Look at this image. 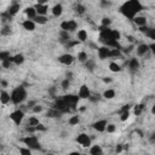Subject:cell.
<instances>
[{
	"mask_svg": "<svg viewBox=\"0 0 155 155\" xmlns=\"http://www.w3.org/2000/svg\"><path fill=\"white\" fill-rule=\"evenodd\" d=\"M153 139H155V132H154V134H153Z\"/></svg>",
	"mask_w": 155,
	"mask_h": 155,
	"instance_id": "51",
	"label": "cell"
},
{
	"mask_svg": "<svg viewBox=\"0 0 155 155\" xmlns=\"http://www.w3.org/2000/svg\"><path fill=\"white\" fill-rule=\"evenodd\" d=\"M58 61H59L62 64H64V65H70V64L74 62V57H73L70 53H64V54H62V56L58 58Z\"/></svg>",
	"mask_w": 155,
	"mask_h": 155,
	"instance_id": "12",
	"label": "cell"
},
{
	"mask_svg": "<svg viewBox=\"0 0 155 155\" xmlns=\"http://www.w3.org/2000/svg\"><path fill=\"white\" fill-rule=\"evenodd\" d=\"M35 23H38V24H45V23H47V21H48V18L46 17V16H36L34 19H33Z\"/></svg>",
	"mask_w": 155,
	"mask_h": 155,
	"instance_id": "24",
	"label": "cell"
},
{
	"mask_svg": "<svg viewBox=\"0 0 155 155\" xmlns=\"http://www.w3.org/2000/svg\"><path fill=\"white\" fill-rule=\"evenodd\" d=\"M143 10L142 4L138 0H131V1H126L121 5L120 7V12L128 19H133L134 17H137V15Z\"/></svg>",
	"mask_w": 155,
	"mask_h": 155,
	"instance_id": "2",
	"label": "cell"
},
{
	"mask_svg": "<svg viewBox=\"0 0 155 155\" xmlns=\"http://www.w3.org/2000/svg\"><path fill=\"white\" fill-rule=\"evenodd\" d=\"M35 128H36V131H45V130H46V127H45L42 124H39Z\"/></svg>",
	"mask_w": 155,
	"mask_h": 155,
	"instance_id": "43",
	"label": "cell"
},
{
	"mask_svg": "<svg viewBox=\"0 0 155 155\" xmlns=\"http://www.w3.org/2000/svg\"><path fill=\"white\" fill-rule=\"evenodd\" d=\"M19 154L21 155H31V149H29V148H19Z\"/></svg>",
	"mask_w": 155,
	"mask_h": 155,
	"instance_id": "31",
	"label": "cell"
},
{
	"mask_svg": "<svg viewBox=\"0 0 155 155\" xmlns=\"http://www.w3.org/2000/svg\"><path fill=\"white\" fill-rule=\"evenodd\" d=\"M145 35H147L149 39L154 40V42H155V28H149L148 31L145 33Z\"/></svg>",
	"mask_w": 155,
	"mask_h": 155,
	"instance_id": "29",
	"label": "cell"
},
{
	"mask_svg": "<svg viewBox=\"0 0 155 155\" xmlns=\"http://www.w3.org/2000/svg\"><path fill=\"white\" fill-rule=\"evenodd\" d=\"M107 125H108L107 120H98V121H96V122L92 125V127H93L96 131H98V132H103V131L107 130Z\"/></svg>",
	"mask_w": 155,
	"mask_h": 155,
	"instance_id": "13",
	"label": "cell"
},
{
	"mask_svg": "<svg viewBox=\"0 0 155 155\" xmlns=\"http://www.w3.org/2000/svg\"><path fill=\"white\" fill-rule=\"evenodd\" d=\"M35 22L34 21H31V19H25V21H23V23H22V27L25 29V30H28V31H33L34 29H35Z\"/></svg>",
	"mask_w": 155,
	"mask_h": 155,
	"instance_id": "15",
	"label": "cell"
},
{
	"mask_svg": "<svg viewBox=\"0 0 155 155\" xmlns=\"http://www.w3.org/2000/svg\"><path fill=\"white\" fill-rule=\"evenodd\" d=\"M103 81H104V82H111V79H110V78H104Z\"/></svg>",
	"mask_w": 155,
	"mask_h": 155,
	"instance_id": "47",
	"label": "cell"
},
{
	"mask_svg": "<svg viewBox=\"0 0 155 155\" xmlns=\"http://www.w3.org/2000/svg\"><path fill=\"white\" fill-rule=\"evenodd\" d=\"M24 13H25V16L28 17V19H31V21L38 16V12H36V10H35V7H34V6L27 7V8L24 10Z\"/></svg>",
	"mask_w": 155,
	"mask_h": 155,
	"instance_id": "14",
	"label": "cell"
},
{
	"mask_svg": "<svg viewBox=\"0 0 155 155\" xmlns=\"http://www.w3.org/2000/svg\"><path fill=\"white\" fill-rule=\"evenodd\" d=\"M143 109H144V105H143V104L136 105V107H134V115H139V114L143 111Z\"/></svg>",
	"mask_w": 155,
	"mask_h": 155,
	"instance_id": "35",
	"label": "cell"
},
{
	"mask_svg": "<svg viewBox=\"0 0 155 155\" xmlns=\"http://www.w3.org/2000/svg\"><path fill=\"white\" fill-rule=\"evenodd\" d=\"M108 133H114L116 131V126L114 124H108L107 125V130H105Z\"/></svg>",
	"mask_w": 155,
	"mask_h": 155,
	"instance_id": "34",
	"label": "cell"
},
{
	"mask_svg": "<svg viewBox=\"0 0 155 155\" xmlns=\"http://www.w3.org/2000/svg\"><path fill=\"white\" fill-rule=\"evenodd\" d=\"M97 51H98V57H99V59H107V58H110V51H111L110 47L101 46V47H98Z\"/></svg>",
	"mask_w": 155,
	"mask_h": 155,
	"instance_id": "8",
	"label": "cell"
},
{
	"mask_svg": "<svg viewBox=\"0 0 155 155\" xmlns=\"http://www.w3.org/2000/svg\"><path fill=\"white\" fill-rule=\"evenodd\" d=\"M19 8H21V5H19L18 2H12V4L10 5V7L7 8V12H8L11 16H15V15L19 11Z\"/></svg>",
	"mask_w": 155,
	"mask_h": 155,
	"instance_id": "18",
	"label": "cell"
},
{
	"mask_svg": "<svg viewBox=\"0 0 155 155\" xmlns=\"http://www.w3.org/2000/svg\"><path fill=\"white\" fill-rule=\"evenodd\" d=\"M75 10H76V12H78V13H80V15H82V13L85 12V7H84L82 5H80V4H79V5H76Z\"/></svg>",
	"mask_w": 155,
	"mask_h": 155,
	"instance_id": "38",
	"label": "cell"
},
{
	"mask_svg": "<svg viewBox=\"0 0 155 155\" xmlns=\"http://www.w3.org/2000/svg\"><path fill=\"white\" fill-rule=\"evenodd\" d=\"M114 96H115V91L111 90V88L105 90V91L103 92V97L107 98V99H111V98H114Z\"/></svg>",
	"mask_w": 155,
	"mask_h": 155,
	"instance_id": "26",
	"label": "cell"
},
{
	"mask_svg": "<svg viewBox=\"0 0 155 155\" xmlns=\"http://www.w3.org/2000/svg\"><path fill=\"white\" fill-rule=\"evenodd\" d=\"M78 59L80 61V62H82V63H86L87 62V53L86 52H84V51H81V52H79V54H78Z\"/></svg>",
	"mask_w": 155,
	"mask_h": 155,
	"instance_id": "28",
	"label": "cell"
},
{
	"mask_svg": "<svg viewBox=\"0 0 155 155\" xmlns=\"http://www.w3.org/2000/svg\"><path fill=\"white\" fill-rule=\"evenodd\" d=\"M149 48H150V51L153 52V54L155 56V42H153V44H150V45H149Z\"/></svg>",
	"mask_w": 155,
	"mask_h": 155,
	"instance_id": "45",
	"label": "cell"
},
{
	"mask_svg": "<svg viewBox=\"0 0 155 155\" xmlns=\"http://www.w3.org/2000/svg\"><path fill=\"white\" fill-rule=\"evenodd\" d=\"M82 155H87V154H82Z\"/></svg>",
	"mask_w": 155,
	"mask_h": 155,
	"instance_id": "53",
	"label": "cell"
},
{
	"mask_svg": "<svg viewBox=\"0 0 155 155\" xmlns=\"http://www.w3.org/2000/svg\"><path fill=\"white\" fill-rule=\"evenodd\" d=\"M85 65H86V68H87L88 70H93V68H94V62H93L92 59H87V62L85 63Z\"/></svg>",
	"mask_w": 155,
	"mask_h": 155,
	"instance_id": "36",
	"label": "cell"
},
{
	"mask_svg": "<svg viewBox=\"0 0 155 155\" xmlns=\"http://www.w3.org/2000/svg\"><path fill=\"white\" fill-rule=\"evenodd\" d=\"M69 85H70V80H69V79H64V80L62 81V88L67 90V88L69 87Z\"/></svg>",
	"mask_w": 155,
	"mask_h": 155,
	"instance_id": "37",
	"label": "cell"
},
{
	"mask_svg": "<svg viewBox=\"0 0 155 155\" xmlns=\"http://www.w3.org/2000/svg\"><path fill=\"white\" fill-rule=\"evenodd\" d=\"M122 149H124V148H122V145H121V144H119V145L116 147V153H120V151H122Z\"/></svg>",
	"mask_w": 155,
	"mask_h": 155,
	"instance_id": "46",
	"label": "cell"
},
{
	"mask_svg": "<svg viewBox=\"0 0 155 155\" xmlns=\"http://www.w3.org/2000/svg\"><path fill=\"white\" fill-rule=\"evenodd\" d=\"M128 116H130V111H124V113H121V121H125V120H127L128 119Z\"/></svg>",
	"mask_w": 155,
	"mask_h": 155,
	"instance_id": "40",
	"label": "cell"
},
{
	"mask_svg": "<svg viewBox=\"0 0 155 155\" xmlns=\"http://www.w3.org/2000/svg\"><path fill=\"white\" fill-rule=\"evenodd\" d=\"M79 121H80V120H79V116H78V115H74V116H71V117L69 119L68 122H69L70 126H75V125L79 124Z\"/></svg>",
	"mask_w": 155,
	"mask_h": 155,
	"instance_id": "30",
	"label": "cell"
},
{
	"mask_svg": "<svg viewBox=\"0 0 155 155\" xmlns=\"http://www.w3.org/2000/svg\"><path fill=\"white\" fill-rule=\"evenodd\" d=\"M0 102H1V104H7V103H10V102H11V94L7 93L5 90H2V91L0 92Z\"/></svg>",
	"mask_w": 155,
	"mask_h": 155,
	"instance_id": "17",
	"label": "cell"
},
{
	"mask_svg": "<svg viewBox=\"0 0 155 155\" xmlns=\"http://www.w3.org/2000/svg\"><path fill=\"white\" fill-rule=\"evenodd\" d=\"M76 28H78V23L74 19H65L61 23V29L63 31H67V33L74 31Z\"/></svg>",
	"mask_w": 155,
	"mask_h": 155,
	"instance_id": "5",
	"label": "cell"
},
{
	"mask_svg": "<svg viewBox=\"0 0 155 155\" xmlns=\"http://www.w3.org/2000/svg\"><path fill=\"white\" fill-rule=\"evenodd\" d=\"M46 155H52V154H46Z\"/></svg>",
	"mask_w": 155,
	"mask_h": 155,
	"instance_id": "52",
	"label": "cell"
},
{
	"mask_svg": "<svg viewBox=\"0 0 155 155\" xmlns=\"http://www.w3.org/2000/svg\"><path fill=\"white\" fill-rule=\"evenodd\" d=\"M151 114H153V115H155V104L151 107Z\"/></svg>",
	"mask_w": 155,
	"mask_h": 155,
	"instance_id": "50",
	"label": "cell"
},
{
	"mask_svg": "<svg viewBox=\"0 0 155 155\" xmlns=\"http://www.w3.org/2000/svg\"><path fill=\"white\" fill-rule=\"evenodd\" d=\"M1 85H2V87H6L7 86V82L5 80H1Z\"/></svg>",
	"mask_w": 155,
	"mask_h": 155,
	"instance_id": "48",
	"label": "cell"
},
{
	"mask_svg": "<svg viewBox=\"0 0 155 155\" xmlns=\"http://www.w3.org/2000/svg\"><path fill=\"white\" fill-rule=\"evenodd\" d=\"M69 155H82V154H80L79 151H73V153H70Z\"/></svg>",
	"mask_w": 155,
	"mask_h": 155,
	"instance_id": "49",
	"label": "cell"
},
{
	"mask_svg": "<svg viewBox=\"0 0 155 155\" xmlns=\"http://www.w3.org/2000/svg\"><path fill=\"white\" fill-rule=\"evenodd\" d=\"M132 22H133L134 24H137L139 28L147 25V18H145L144 16H137V17H134V18L132 19Z\"/></svg>",
	"mask_w": 155,
	"mask_h": 155,
	"instance_id": "16",
	"label": "cell"
},
{
	"mask_svg": "<svg viewBox=\"0 0 155 155\" xmlns=\"http://www.w3.org/2000/svg\"><path fill=\"white\" fill-rule=\"evenodd\" d=\"M132 50H133V46L131 45V46H128V47H126V48H125V50H122V51H124V53H130V52H131Z\"/></svg>",
	"mask_w": 155,
	"mask_h": 155,
	"instance_id": "44",
	"label": "cell"
},
{
	"mask_svg": "<svg viewBox=\"0 0 155 155\" xmlns=\"http://www.w3.org/2000/svg\"><path fill=\"white\" fill-rule=\"evenodd\" d=\"M120 33L115 29H109V28H99V40L104 44V46L110 47V48H119L121 50V46L119 45L120 40Z\"/></svg>",
	"mask_w": 155,
	"mask_h": 155,
	"instance_id": "1",
	"label": "cell"
},
{
	"mask_svg": "<svg viewBox=\"0 0 155 155\" xmlns=\"http://www.w3.org/2000/svg\"><path fill=\"white\" fill-rule=\"evenodd\" d=\"M22 142L27 145V148H29L31 150H40L41 149L40 142L35 136H27V137H24L22 139Z\"/></svg>",
	"mask_w": 155,
	"mask_h": 155,
	"instance_id": "4",
	"label": "cell"
},
{
	"mask_svg": "<svg viewBox=\"0 0 155 155\" xmlns=\"http://www.w3.org/2000/svg\"><path fill=\"white\" fill-rule=\"evenodd\" d=\"M8 58H11L10 52H7V51L0 52V59H1V62H2V61H6V59H8Z\"/></svg>",
	"mask_w": 155,
	"mask_h": 155,
	"instance_id": "32",
	"label": "cell"
},
{
	"mask_svg": "<svg viewBox=\"0 0 155 155\" xmlns=\"http://www.w3.org/2000/svg\"><path fill=\"white\" fill-rule=\"evenodd\" d=\"M33 111H34V113H40V111H42V107L39 105V104H36V105L33 108Z\"/></svg>",
	"mask_w": 155,
	"mask_h": 155,
	"instance_id": "41",
	"label": "cell"
},
{
	"mask_svg": "<svg viewBox=\"0 0 155 155\" xmlns=\"http://www.w3.org/2000/svg\"><path fill=\"white\" fill-rule=\"evenodd\" d=\"M109 69H110L111 71H114V73H117V71H120V70H121V67H120L117 63L111 62V63L109 64Z\"/></svg>",
	"mask_w": 155,
	"mask_h": 155,
	"instance_id": "27",
	"label": "cell"
},
{
	"mask_svg": "<svg viewBox=\"0 0 155 155\" xmlns=\"http://www.w3.org/2000/svg\"><path fill=\"white\" fill-rule=\"evenodd\" d=\"M149 51H150V48H149V45H148V44H139V45L136 47V52H137V54H138L139 57L145 56Z\"/></svg>",
	"mask_w": 155,
	"mask_h": 155,
	"instance_id": "9",
	"label": "cell"
},
{
	"mask_svg": "<svg viewBox=\"0 0 155 155\" xmlns=\"http://www.w3.org/2000/svg\"><path fill=\"white\" fill-rule=\"evenodd\" d=\"M39 124H40V122H39V119H36L35 116H30V117H29V120H28V122H27V126L36 127Z\"/></svg>",
	"mask_w": 155,
	"mask_h": 155,
	"instance_id": "25",
	"label": "cell"
},
{
	"mask_svg": "<svg viewBox=\"0 0 155 155\" xmlns=\"http://www.w3.org/2000/svg\"><path fill=\"white\" fill-rule=\"evenodd\" d=\"M88 99H90V101H92V102H96V101H99V99H101V94H98V93H97V94H93V96L91 94Z\"/></svg>",
	"mask_w": 155,
	"mask_h": 155,
	"instance_id": "39",
	"label": "cell"
},
{
	"mask_svg": "<svg viewBox=\"0 0 155 155\" xmlns=\"http://www.w3.org/2000/svg\"><path fill=\"white\" fill-rule=\"evenodd\" d=\"M78 96H79V98H80V99H86V98L88 99V98H90V96H91V92H90V90H88L87 85H82V86L80 87Z\"/></svg>",
	"mask_w": 155,
	"mask_h": 155,
	"instance_id": "10",
	"label": "cell"
},
{
	"mask_svg": "<svg viewBox=\"0 0 155 155\" xmlns=\"http://www.w3.org/2000/svg\"><path fill=\"white\" fill-rule=\"evenodd\" d=\"M27 98V91L23 86H18L16 88H13V91L11 92V102L13 104H21L22 102H24Z\"/></svg>",
	"mask_w": 155,
	"mask_h": 155,
	"instance_id": "3",
	"label": "cell"
},
{
	"mask_svg": "<svg viewBox=\"0 0 155 155\" xmlns=\"http://www.w3.org/2000/svg\"><path fill=\"white\" fill-rule=\"evenodd\" d=\"M110 23H111V21H110V18H108V17H104V18L102 19V27H103V28H109Z\"/></svg>",
	"mask_w": 155,
	"mask_h": 155,
	"instance_id": "33",
	"label": "cell"
},
{
	"mask_svg": "<svg viewBox=\"0 0 155 155\" xmlns=\"http://www.w3.org/2000/svg\"><path fill=\"white\" fill-rule=\"evenodd\" d=\"M34 7H35V10H36L39 16H46V13L48 11V6L46 4H42V2H38Z\"/></svg>",
	"mask_w": 155,
	"mask_h": 155,
	"instance_id": "11",
	"label": "cell"
},
{
	"mask_svg": "<svg viewBox=\"0 0 155 155\" xmlns=\"http://www.w3.org/2000/svg\"><path fill=\"white\" fill-rule=\"evenodd\" d=\"M110 5H111L110 1H101V6L102 7H109Z\"/></svg>",
	"mask_w": 155,
	"mask_h": 155,
	"instance_id": "42",
	"label": "cell"
},
{
	"mask_svg": "<svg viewBox=\"0 0 155 155\" xmlns=\"http://www.w3.org/2000/svg\"><path fill=\"white\" fill-rule=\"evenodd\" d=\"M24 62V56L22 53H17L15 56H12V63L16 64V65H19Z\"/></svg>",
	"mask_w": 155,
	"mask_h": 155,
	"instance_id": "22",
	"label": "cell"
},
{
	"mask_svg": "<svg viewBox=\"0 0 155 155\" xmlns=\"http://www.w3.org/2000/svg\"><path fill=\"white\" fill-rule=\"evenodd\" d=\"M76 142H78L80 145L85 147V148H87V147L91 145V138H90V136L86 134V133H81V134H79V136L76 137Z\"/></svg>",
	"mask_w": 155,
	"mask_h": 155,
	"instance_id": "7",
	"label": "cell"
},
{
	"mask_svg": "<svg viewBox=\"0 0 155 155\" xmlns=\"http://www.w3.org/2000/svg\"><path fill=\"white\" fill-rule=\"evenodd\" d=\"M23 116H24V113H23V110H19V109H17V110H15V111H12V113L10 114V119H11L16 125H19V124L22 122Z\"/></svg>",
	"mask_w": 155,
	"mask_h": 155,
	"instance_id": "6",
	"label": "cell"
},
{
	"mask_svg": "<svg viewBox=\"0 0 155 155\" xmlns=\"http://www.w3.org/2000/svg\"><path fill=\"white\" fill-rule=\"evenodd\" d=\"M52 15L54 16V17H59L62 13H63V6L61 5V4H56L53 7H52Z\"/></svg>",
	"mask_w": 155,
	"mask_h": 155,
	"instance_id": "20",
	"label": "cell"
},
{
	"mask_svg": "<svg viewBox=\"0 0 155 155\" xmlns=\"http://www.w3.org/2000/svg\"><path fill=\"white\" fill-rule=\"evenodd\" d=\"M90 155H103V149L101 145H92L90 148Z\"/></svg>",
	"mask_w": 155,
	"mask_h": 155,
	"instance_id": "21",
	"label": "cell"
},
{
	"mask_svg": "<svg viewBox=\"0 0 155 155\" xmlns=\"http://www.w3.org/2000/svg\"><path fill=\"white\" fill-rule=\"evenodd\" d=\"M128 68L131 71H137L138 68H139V62L137 58H131L130 62H128Z\"/></svg>",
	"mask_w": 155,
	"mask_h": 155,
	"instance_id": "19",
	"label": "cell"
},
{
	"mask_svg": "<svg viewBox=\"0 0 155 155\" xmlns=\"http://www.w3.org/2000/svg\"><path fill=\"white\" fill-rule=\"evenodd\" d=\"M76 38H78V41H86L87 40V31L85 29H80L78 31Z\"/></svg>",
	"mask_w": 155,
	"mask_h": 155,
	"instance_id": "23",
	"label": "cell"
}]
</instances>
